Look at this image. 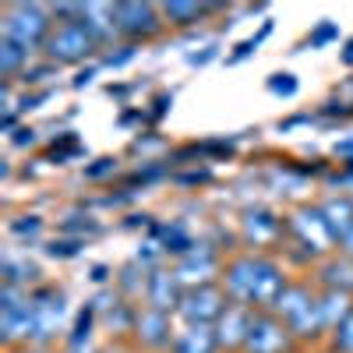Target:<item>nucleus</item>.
Listing matches in <instances>:
<instances>
[{"label": "nucleus", "mask_w": 353, "mask_h": 353, "mask_svg": "<svg viewBox=\"0 0 353 353\" xmlns=\"http://www.w3.org/2000/svg\"><path fill=\"white\" fill-rule=\"evenodd\" d=\"M286 286L290 283L283 269L265 254H241V258L226 261V269H223V290L230 293V301L248 304L254 311H276Z\"/></svg>", "instance_id": "nucleus-1"}, {"label": "nucleus", "mask_w": 353, "mask_h": 353, "mask_svg": "<svg viewBox=\"0 0 353 353\" xmlns=\"http://www.w3.org/2000/svg\"><path fill=\"white\" fill-rule=\"evenodd\" d=\"M50 32H53L50 11L39 8V4H14V8L4 11V39L28 50V53L36 46H46Z\"/></svg>", "instance_id": "nucleus-2"}, {"label": "nucleus", "mask_w": 353, "mask_h": 353, "mask_svg": "<svg viewBox=\"0 0 353 353\" xmlns=\"http://www.w3.org/2000/svg\"><path fill=\"white\" fill-rule=\"evenodd\" d=\"M96 46H99V39L92 36V28H88L85 21H64V25H57L53 32H50L46 57H50L53 64H78Z\"/></svg>", "instance_id": "nucleus-3"}, {"label": "nucleus", "mask_w": 353, "mask_h": 353, "mask_svg": "<svg viewBox=\"0 0 353 353\" xmlns=\"http://www.w3.org/2000/svg\"><path fill=\"white\" fill-rule=\"evenodd\" d=\"M226 307H230V293L216 283H201V286L184 290V301L176 307V314H181L188 325H216Z\"/></svg>", "instance_id": "nucleus-4"}, {"label": "nucleus", "mask_w": 353, "mask_h": 353, "mask_svg": "<svg viewBox=\"0 0 353 353\" xmlns=\"http://www.w3.org/2000/svg\"><path fill=\"white\" fill-rule=\"evenodd\" d=\"M290 325L272 314V311H258L254 321H251V332H248V343H244V353H286L290 350Z\"/></svg>", "instance_id": "nucleus-5"}, {"label": "nucleus", "mask_w": 353, "mask_h": 353, "mask_svg": "<svg viewBox=\"0 0 353 353\" xmlns=\"http://www.w3.org/2000/svg\"><path fill=\"white\" fill-rule=\"evenodd\" d=\"M290 230H293V237H297L311 254H325V251H332L339 244L321 209H301V212H293Z\"/></svg>", "instance_id": "nucleus-6"}, {"label": "nucleus", "mask_w": 353, "mask_h": 353, "mask_svg": "<svg viewBox=\"0 0 353 353\" xmlns=\"http://www.w3.org/2000/svg\"><path fill=\"white\" fill-rule=\"evenodd\" d=\"M117 11V32L128 39H149L159 32V8L152 4H113Z\"/></svg>", "instance_id": "nucleus-7"}, {"label": "nucleus", "mask_w": 353, "mask_h": 353, "mask_svg": "<svg viewBox=\"0 0 353 353\" xmlns=\"http://www.w3.org/2000/svg\"><path fill=\"white\" fill-rule=\"evenodd\" d=\"M64 293H57L53 286L32 290V321H36V339H50L64 321Z\"/></svg>", "instance_id": "nucleus-8"}, {"label": "nucleus", "mask_w": 353, "mask_h": 353, "mask_svg": "<svg viewBox=\"0 0 353 353\" xmlns=\"http://www.w3.org/2000/svg\"><path fill=\"white\" fill-rule=\"evenodd\" d=\"M254 314H258L254 307H248V304H233V301H230V307H226V311H223V318L216 321L219 346H223V350H244Z\"/></svg>", "instance_id": "nucleus-9"}, {"label": "nucleus", "mask_w": 353, "mask_h": 353, "mask_svg": "<svg viewBox=\"0 0 353 353\" xmlns=\"http://www.w3.org/2000/svg\"><path fill=\"white\" fill-rule=\"evenodd\" d=\"M145 297H149V307L170 314L184 301V283H181L176 272H152L149 283H145Z\"/></svg>", "instance_id": "nucleus-10"}, {"label": "nucleus", "mask_w": 353, "mask_h": 353, "mask_svg": "<svg viewBox=\"0 0 353 353\" xmlns=\"http://www.w3.org/2000/svg\"><path fill=\"white\" fill-rule=\"evenodd\" d=\"M279 233H283V219L272 216L269 209H251V212H244V237H248L254 248H269Z\"/></svg>", "instance_id": "nucleus-11"}, {"label": "nucleus", "mask_w": 353, "mask_h": 353, "mask_svg": "<svg viewBox=\"0 0 353 353\" xmlns=\"http://www.w3.org/2000/svg\"><path fill=\"white\" fill-rule=\"evenodd\" d=\"M216 325H184L173 336V353H219Z\"/></svg>", "instance_id": "nucleus-12"}, {"label": "nucleus", "mask_w": 353, "mask_h": 353, "mask_svg": "<svg viewBox=\"0 0 353 353\" xmlns=\"http://www.w3.org/2000/svg\"><path fill=\"white\" fill-rule=\"evenodd\" d=\"M212 272H216V251H212V248H191V251L181 258V265H176V276H181V283H194V286L209 283Z\"/></svg>", "instance_id": "nucleus-13"}, {"label": "nucleus", "mask_w": 353, "mask_h": 353, "mask_svg": "<svg viewBox=\"0 0 353 353\" xmlns=\"http://www.w3.org/2000/svg\"><path fill=\"white\" fill-rule=\"evenodd\" d=\"M134 329H138V339H141V343L166 346V343H170V314H166V311H156V307H145V311L134 318Z\"/></svg>", "instance_id": "nucleus-14"}, {"label": "nucleus", "mask_w": 353, "mask_h": 353, "mask_svg": "<svg viewBox=\"0 0 353 353\" xmlns=\"http://www.w3.org/2000/svg\"><path fill=\"white\" fill-rule=\"evenodd\" d=\"M321 283H325V290H339V293H353V258L343 254V258H332L318 269Z\"/></svg>", "instance_id": "nucleus-15"}, {"label": "nucleus", "mask_w": 353, "mask_h": 353, "mask_svg": "<svg viewBox=\"0 0 353 353\" xmlns=\"http://www.w3.org/2000/svg\"><path fill=\"white\" fill-rule=\"evenodd\" d=\"M321 212H325V219H329V226L336 233V241L343 244V237L353 230V201L350 198H332V201L321 205Z\"/></svg>", "instance_id": "nucleus-16"}, {"label": "nucleus", "mask_w": 353, "mask_h": 353, "mask_svg": "<svg viewBox=\"0 0 353 353\" xmlns=\"http://www.w3.org/2000/svg\"><path fill=\"white\" fill-rule=\"evenodd\" d=\"M318 304H321V318H325V329H329V332L353 311V307H350V293H339V290H325V293L318 297Z\"/></svg>", "instance_id": "nucleus-17"}, {"label": "nucleus", "mask_w": 353, "mask_h": 353, "mask_svg": "<svg viewBox=\"0 0 353 353\" xmlns=\"http://www.w3.org/2000/svg\"><path fill=\"white\" fill-rule=\"evenodd\" d=\"M205 14H209V8H205V4H181V0H173V4L163 8V18H170L173 25H194Z\"/></svg>", "instance_id": "nucleus-18"}, {"label": "nucleus", "mask_w": 353, "mask_h": 353, "mask_svg": "<svg viewBox=\"0 0 353 353\" xmlns=\"http://www.w3.org/2000/svg\"><path fill=\"white\" fill-rule=\"evenodd\" d=\"M25 61H28V50H21V46H14V43H8V39H0V74L11 78Z\"/></svg>", "instance_id": "nucleus-19"}, {"label": "nucleus", "mask_w": 353, "mask_h": 353, "mask_svg": "<svg viewBox=\"0 0 353 353\" xmlns=\"http://www.w3.org/2000/svg\"><path fill=\"white\" fill-rule=\"evenodd\" d=\"M332 346H336L339 353H353V311L332 329Z\"/></svg>", "instance_id": "nucleus-20"}, {"label": "nucleus", "mask_w": 353, "mask_h": 353, "mask_svg": "<svg viewBox=\"0 0 353 353\" xmlns=\"http://www.w3.org/2000/svg\"><path fill=\"white\" fill-rule=\"evenodd\" d=\"M272 88L276 92H293V78L286 74V81H272Z\"/></svg>", "instance_id": "nucleus-21"}, {"label": "nucleus", "mask_w": 353, "mask_h": 353, "mask_svg": "<svg viewBox=\"0 0 353 353\" xmlns=\"http://www.w3.org/2000/svg\"><path fill=\"white\" fill-rule=\"evenodd\" d=\"M11 353H43V350H36V346H18V350H11Z\"/></svg>", "instance_id": "nucleus-22"}, {"label": "nucleus", "mask_w": 353, "mask_h": 353, "mask_svg": "<svg viewBox=\"0 0 353 353\" xmlns=\"http://www.w3.org/2000/svg\"><path fill=\"white\" fill-rule=\"evenodd\" d=\"M68 353H96V350H92V346H71Z\"/></svg>", "instance_id": "nucleus-23"}, {"label": "nucleus", "mask_w": 353, "mask_h": 353, "mask_svg": "<svg viewBox=\"0 0 353 353\" xmlns=\"http://www.w3.org/2000/svg\"><path fill=\"white\" fill-rule=\"evenodd\" d=\"M346 61H353V39H350V50H346Z\"/></svg>", "instance_id": "nucleus-24"}]
</instances>
